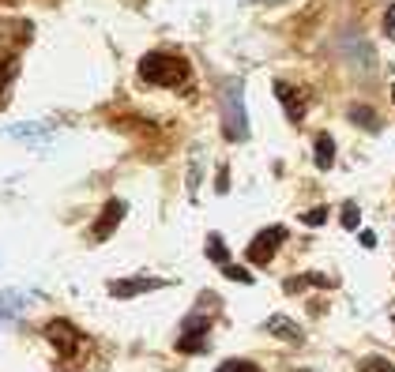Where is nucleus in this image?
Here are the masks:
<instances>
[{"instance_id":"9b49d317","label":"nucleus","mask_w":395,"mask_h":372,"mask_svg":"<svg viewBox=\"0 0 395 372\" xmlns=\"http://www.w3.org/2000/svg\"><path fill=\"white\" fill-rule=\"evenodd\" d=\"M350 120H354V124H361V128H369V132H377V124H380L377 113H372L369 105H354V109H350Z\"/></svg>"},{"instance_id":"412c9836","label":"nucleus","mask_w":395,"mask_h":372,"mask_svg":"<svg viewBox=\"0 0 395 372\" xmlns=\"http://www.w3.org/2000/svg\"><path fill=\"white\" fill-rule=\"evenodd\" d=\"M290 372H313V368H290Z\"/></svg>"},{"instance_id":"dca6fc26","label":"nucleus","mask_w":395,"mask_h":372,"mask_svg":"<svg viewBox=\"0 0 395 372\" xmlns=\"http://www.w3.org/2000/svg\"><path fill=\"white\" fill-rule=\"evenodd\" d=\"M222 271H226V278H234V282H241V286H249V282H252V275H249V271H245V267H234V264H226Z\"/></svg>"},{"instance_id":"f257e3e1","label":"nucleus","mask_w":395,"mask_h":372,"mask_svg":"<svg viewBox=\"0 0 395 372\" xmlns=\"http://www.w3.org/2000/svg\"><path fill=\"white\" fill-rule=\"evenodd\" d=\"M189 60L184 57H173V53H147L139 60V79L155 83V86H184L189 83Z\"/></svg>"},{"instance_id":"4be33fe9","label":"nucleus","mask_w":395,"mask_h":372,"mask_svg":"<svg viewBox=\"0 0 395 372\" xmlns=\"http://www.w3.org/2000/svg\"><path fill=\"white\" fill-rule=\"evenodd\" d=\"M0 105H4V91H0Z\"/></svg>"},{"instance_id":"2eb2a0df","label":"nucleus","mask_w":395,"mask_h":372,"mask_svg":"<svg viewBox=\"0 0 395 372\" xmlns=\"http://www.w3.org/2000/svg\"><path fill=\"white\" fill-rule=\"evenodd\" d=\"M218 372H260V368L252 365V361H222Z\"/></svg>"},{"instance_id":"4468645a","label":"nucleus","mask_w":395,"mask_h":372,"mask_svg":"<svg viewBox=\"0 0 395 372\" xmlns=\"http://www.w3.org/2000/svg\"><path fill=\"white\" fill-rule=\"evenodd\" d=\"M301 222H305V226H324V222H327V207H313V211H305Z\"/></svg>"},{"instance_id":"f8f14e48","label":"nucleus","mask_w":395,"mask_h":372,"mask_svg":"<svg viewBox=\"0 0 395 372\" xmlns=\"http://www.w3.org/2000/svg\"><path fill=\"white\" fill-rule=\"evenodd\" d=\"M207 256H211L215 264H222V267H226V245H222V237H218V233L207 237Z\"/></svg>"},{"instance_id":"7ed1b4c3","label":"nucleus","mask_w":395,"mask_h":372,"mask_svg":"<svg viewBox=\"0 0 395 372\" xmlns=\"http://www.w3.org/2000/svg\"><path fill=\"white\" fill-rule=\"evenodd\" d=\"M287 240V229L282 226H271V229H263V233L252 237V245H249V264H256V267H268L271 259H275V248Z\"/></svg>"},{"instance_id":"6e6552de","label":"nucleus","mask_w":395,"mask_h":372,"mask_svg":"<svg viewBox=\"0 0 395 372\" xmlns=\"http://www.w3.org/2000/svg\"><path fill=\"white\" fill-rule=\"evenodd\" d=\"M263 331H268V335H279V338H287V342H294V346H298L301 338H305V331H301V327L294 323V320H287V316H271V320L263 323Z\"/></svg>"},{"instance_id":"423d86ee","label":"nucleus","mask_w":395,"mask_h":372,"mask_svg":"<svg viewBox=\"0 0 395 372\" xmlns=\"http://www.w3.org/2000/svg\"><path fill=\"white\" fill-rule=\"evenodd\" d=\"M275 94L282 98V109H287L290 120H305V113H309L305 91H298V86H290V83H275Z\"/></svg>"},{"instance_id":"9d476101","label":"nucleus","mask_w":395,"mask_h":372,"mask_svg":"<svg viewBox=\"0 0 395 372\" xmlns=\"http://www.w3.org/2000/svg\"><path fill=\"white\" fill-rule=\"evenodd\" d=\"M181 354H203L207 349V335L203 331H192V335H181V342H177Z\"/></svg>"},{"instance_id":"aec40b11","label":"nucleus","mask_w":395,"mask_h":372,"mask_svg":"<svg viewBox=\"0 0 395 372\" xmlns=\"http://www.w3.org/2000/svg\"><path fill=\"white\" fill-rule=\"evenodd\" d=\"M19 4V0H0V8H15Z\"/></svg>"},{"instance_id":"a211bd4d","label":"nucleus","mask_w":395,"mask_h":372,"mask_svg":"<svg viewBox=\"0 0 395 372\" xmlns=\"http://www.w3.org/2000/svg\"><path fill=\"white\" fill-rule=\"evenodd\" d=\"M207 327H211L207 316H192V320H184V335H192V331H203L207 335Z\"/></svg>"},{"instance_id":"f03ea898","label":"nucleus","mask_w":395,"mask_h":372,"mask_svg":"<svg viewBox=\"0 0 395 372\" xmlns=\"http://www.w3.org/2000/svg\"><path fill=\"white\" fill-rule=\"evenodd\" d=\"M222 132L234 143L249 139V113H245V86H241V79L226 83L222 91Z\"/></svg>"},{"instance_id":"1a4fd4ad","label":"nucleus","mask_w":395,"mask_h":372,"mask_svg":"<svg viewBox=\"0 0 395 372\" xmlns=\"http://www.w3.org/2000/svg\"><path fill=\"white\" fill-rule=\"evenodd\" d=\"M332 162H335V139L324 132V136H316V166L332 169Z\"/></svg>"},{"instance_id":"0eeeda50","label":"nucleus","mask_w":395,"mask_h":372,"mask_svg":"<svg viewBox=\"0 0 395 372\" xmlns=\"http://www.w3.org/2000/svg\"><path fill=\"white\" fill-rule=\"evenodd\" d=\"M120 214H125V203H120V200H109V203L102 207V214H98L94 240H106L109 233H113V229H117V222H120Z\"/></svg>"},{"instance_id":"f3484780","label":"nucleus","mask_w":395,"mask_h":372,"mask_svg":"<svg viewBox=\"0 0 395 372\" xmlns=\"http://www.w3.org/2000/svg\"><path fill=\"white\" fill-rule=\"evenodd\" d=\"M358 222H361V211H358L354 203H346V207H343V226H346V229H358Z\"/></svg>"},{"instance_id":"ddd939ff","label":"nucleus","mask_w":395,"mask_h":372,"mask_svg":"<svg viewBox=\"0 0 395 372\" xmlns=\"http://www.w3.org/2000/svg\"><path fill=\"white\" fill-rule=\"evenodd\" d=\"M358 372H395V365H391V361H384V357H361Z\"/></svg>"},{"instance_id":"20e7f679","label":"nucleus","mask_w":395,"mask_h":372,"mask_svg":"<svg viewBox=\"0 0 395 372\" xmlns=\"http://www.w3.org/2000/svg\"><path fill=\"white\" fill-rule=\"evenodd\" d=\"M46 338L53 342V349H57L61 357H72L75 349H80V342H83V335L75 331L68 320H49L46 323Z\"/></svg>"},{"instance_id":"6ab92c4d","label":"nucleus","mask_w":395,"mask_h":372,"mask_svg":"<svg viewBox=\"0 0 395 372\" xmlns=\"http://www.w3.org/2000/svg\"><path fill=\"white\" fill-rule=\"evenodd\" d=\"M388 30H395V4H391V12H388V23H384Z\"/></svg>"},{"instance_id":"39448f33","label":"nucleus","mask_w":395,"mask_h":372,"mask_svg":"<svg viewBox=\"0 0 395 372\" xmlns=\"http://www.w3.org/2000/svg\"><path fill=\"white\" fill-rule=\"evenodd\" d=\"M166 286V278H117L109 282V293H113L117 301H128L136 297V293H151V290H162Z\"/></svg>"}]
</instances>
